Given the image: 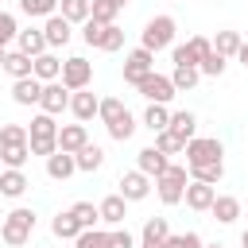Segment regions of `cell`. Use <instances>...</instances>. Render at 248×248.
I'll return each instance as SVG.
<instances>
[{
  "label": "cell",
  "mask_w": 248,
  "mask_h": 248,
  "mask_svg": "<svg viewBox=\"0 0 248 248\" xmlns=\"http://www.w3.org/2000/svg\"><path fill=\"white\" fill-rule=\"evenodd\" d=\"M27 147H31V155H54V151H58V124H54V116L39 112V116L31 120V128H27Z\"/></svg>",
  "instance_id": "6da1fadb"
},
{
  "label": "cell",
  "mask_w": 248,
  "mask_h": 248,
  "mask_svg": "<svg viewBox=\"0 0 248 248\" xmlns=\"http://www.w3.org/2000/svg\"><path fill=\"white\" fill-rule=\"evenodd\" d=\"M174 31H178V23L170 19V16H155V19H147V27H143V50H151V54H159V50H167V46H174Z\"/></svg>",
  "instance_id": "7a4b0ae2"
},
{
  "label": "cell",
  "mask_w": 248,
  "mask_h": 248,
  "mask_svg": "<svg viewBox=\"0 0 248 248\" xmlns=\"http://www.w3.org/2000/svg\"><path fill=\"white\" fill-rule=\"evenodd\" d=\"M31 232H35V213L31 209H12L8 217H4V229H0V236H4V244H12V248H19V244H27L31 240Z\"/></svg>",
  "instance_id": "3957f363"
},
{
  "label": "cell",
  "mask_w": 248,
  "mask_h": 248,
  "mask_svg": "<svg viewBox=\"0 0 248 248\" xmlns=\"http://www.w3.org/2000/svg\"><path fill=\"white\" fill-rule=\"evenodd\" d=\"M155 194H159V202H163V205H178V202H182V194H186V167L170 163V167L155 178Z\"/></svg>",
  "instance_id": "277c9868"
},
{
  "label": "cell",
  "mask_w": 248,
  "mask_h": 248,
  "mask_svg": "<svg viewBox=\"0 0 248 248\" xmlns=\"http://www.w3.org/2000/svg\"><path fill=\"white\" fill-rule=\"evenodd\" d=\"M58 81H62L70 93H78V89H89V81H93V62H89V58H81V54L66 58V62H62V74H58Z\"/></svg>",
  "instance_id": "5b68a950"
},
{
  "label": "cell",
  "mask_w": 248,
  "mask_h": 248,
  "mask_svg": "<svg viewBox=\"0 0 248 248\" xmlns=\"http://www.w3.org/2000/svg\"><path fill=\"white\" fill-rule=\"evenodd\" d=\"M186 167H202V163H221V140L213 136H194L186 147Z\"/></svg>",
  "instance_id": "8992f818"
},
{
  "label": "cell",
  "mask_w": 248,
  "mask_h": 248,
  "mask_svg": "<svg viewBox=\"0 0 248 248\" xmlns=\"http://www.w3.org/2000/svg\"><path fill=\"white\" fill-rule=\"evenodd\" d=\"M151 70H155V54L143 50V46H136V50L124 58V81H128V85H140Z\"/></svg>",
  "instance_id": "52a82bcc"
},
{
  "label": "cell",
  "mask_w": 248,
  "mask_h": 248,
  "mask_svg": "<svg viewBox=\"0 0 248 248\" xmlns=\"http://www.w3.org/2000/svg\"><path fill=\"white\" fill-rule=\"evenodd\" d=\"M136 89H140V93H143L151 105H167V101L174 97V85H170V78H163V74H155V70H151V74H147V78H143Z\"/></svg>",
  "instance_id": "ba28073f"
},
{
  "label": "cell",
  "mask_w": 248,
  "mask_h": 248,
  "mask_svg": "<svg viewBox=\"0 0 248 248\" xmlns=\"http://www.w3.org/2000/svg\"><path fill=\"white\" fill-rule=\"evenodd\" d=\"M39 108H43L46 116H58L62 108H70V89H66L62 81H46V85H43V97H39Z\"/></svg>",
  "instance_id": "9c48e42d"
},
{
  "label": "cell",
  "mask_w": 248,
  "mask_h": 248,
  "mask_svg": "<svg viewBox=\"0 0 248 248\" xmlns=\"http://www.w3.org/2000/svg\"><path fill=\"white\" fill-rule=\"evenodd\" d=\"M97 108H101V97H97L93 89H78V93H70V112L78 116V124L93 120V116H97Z\"/></svg>",
  "instance_id": "30bf717a"
},
{
  "label": "cell",
  "mask_w": 248,
  "mask_h": 248,
  "mask_svg": "<svg viewBox=\"0 0 248 248\" xmlns=\"http://www.w3.org/2000/svg\"><path fill=\"white\" fill-rule=\"evenodd\" d=\"M167 167H170V159H167L155 143H151V147H143V151L136 155V170H140V174H147V178H159Z\"/></svg>",
  "instance_id": "8fae6325"
},
{
  "label": "cell",
  "mask_w": 248,
  "mask_h": 248,
  "mask_svg": "<svg viewBox=\"0 0 248 248\" xmlns=\"http://www.w3.org/2000/svg\"><path fill=\"white\" fill-rule=\"evenodd\" d=\"M147 194H151V178L147 174H140V170L120 174V198L124 202H143Z\"/></svg>",
  "instance_id": "7c38bea8"
},
{
  "label": "cell",
  "mask_w": 248,
  "mask_h": 248,
  "mask_svg": "<svg viewBox=\"0 0 248 248\" xmlns=\"http://www.w3.org/2000/svg\"><path fill=\"white\" fill-rule=\"evenodd\" d=\"M43 39H46V46H66V43L74 39V23H66V19L54 12V16H46V23H43Z\"/></svg>",
  "instance_id": "4fadbf2b"
},
{
  "label": "cell",
  "mask_w": 248,
  "mask_h": 248,
  "mask_svg": "<svg viewBox=\"0 0 248 248\" xmlns=\"http://www.w3.org/2000/svg\"><path fill=\"white\" fill-rule=\"evenodd\" d=\"M167 236H170L167 217H147V221H143V232H140V248H163Z\"/></svg>",
  "instance_id": "5bb4252c"
},
{
  "label": "cell",
  "mask_w": 248,
  "mask_h": 248,
  "mask_svg": "<svg viewBox=\"0 0 248 248\" xmlns=\"http://www.w3.org/2000/svg\"><path fill=\"white\" fill-rule=\"evenodd\" d=\"M58 74H62V58H54L50 50H43L39 58H31V78L35 81H58Z\"/></svg>",
  "instance_id": "9a60e30c"
},
{
  "label": "cell",
  "mask_w": 248,
  "mask_h": 248,
  "mask_svg": "<svg viewBox=\"0 0 248 248\" xmlns=\"http://www.w3.org/2000/svg\"><path fill=\"white\" fill-rule=\"evenodd\" d=\"M85 143H89V132H85V124H66V128H58V151H66V155H78Z\"/></svg>",
  "instance_id": "2e32d148"
},
{
  "label": "cell",
  "mask_w": 248,
  "mask_h": 248,
  "mask_svg": "<svg viewBox=\"0 0 248 248\" xmlns=\"http://www.w3.org/2000/svg\"><path fill=\"white\" fill-rule=\"evenodd\" d=\"M186 205L190 209H198V213H205L209 205H213V198H217V186H205V182H186Z\"/></svg>",
  "instance_id": "e0dca14e"
},
{
  "label": "cell",
  "mask_w": 248,
  "mask_h": 248,
  "mask_svg": "<svg viewBox=\"0 0 248 248\" xmlns=\"http://www.w3.org/2000/svg\"><path fill=\"white\" fill-rule=\"evenodd\" d=\"M97 213H101V221H105V225L120 229V225H124V217H128V202H124L120 194H108V198L97 205Z\"/></svg>",
  "instance_id": "ac0fdd59"
},
{
  "label": "cell",
  "mask_w": 248,
  "mask_h": 248,
  "mask_svg": "<svg viewBox=\"0 0 248 248\" xmlns=\"http://www.w3.org/2000/svg\"><path fill=\"white\" fill-rule=\"evenodd\" d=\"M16 50H19V54H27V58H39V54L46 50L43 27H27V31H19V35H16Z\"/></svg>",
  "instance_id": "d6986e66"
},
{
  "label": "cell",
  "mask_w": 248,
  "mask_h": 248,
  "mask_svg": "<svg viewBox=\"0 0 248 248\" xmlns=\"http://www.w3.org/2000/svg\"><path fill=\"white\" fill-rule=\"evenodd\" d=\"M209 213H213V221L232 225V221L240 217V202H236L232 194H217V198H213V205H209Z\"/></svg>",
  "instance_id": "ffe728a7"
},
{
  "label": "cell",
  "mask_w": 248,
  "mask_h": 248,
  "mask_svg": "<svg viewBox=\"0 0 248 248\" xmlns=\"http://www.w3.org/2000/svg\"><path fill=\"white\" fill-rule=\"evenodd\" d=\"M39 97H43V81H35V78H19L12 85V101L16 105H39Z\"/></svg>",
  "instance_id": "44dd1931"
},
{
  "label": "cell",
  "mask_w": 248,
  "mask_h": 248,
  "mask_svg": "<svg viewBox=\"0 0 248 248\" xmlns=\"http://www.w3.org/2000/svg\"><path fill=\"white\" fill-rule=\"evenodd\" d=\"M74 170H78L74 155H66V151H54V155H46V174H50L54 182H66Z\"/></svg>",
  "instance_id": "7402d4cb"
},
{
  "label": "cell",
  "mask_w": 248,
  "mask_h": 248,
  "mask_svg": "<svg viewBox=\"0 0 248 248\" xmlns=\"http://www.w3.org/2000/svg\"><path fill=\"white\" fill-rule=\"evenodd\" d=\"M124 4L128 0H89V19H97L101 27L105 23H116V16H120Z\"/></svg>",
  "instance_id": "603a6c76"
},
{
  "label": "cell",
  "mask_w": 248,
  "mask_h": 248,
  "mask_svg": "<svg viewBox=\"0 0 248 248\" xmlns=\"http://www.w3.org/2000/svg\"><path fill=\"white\" fill-rule=\"evenodd\" d=\"M167 128H170L182 143H190V140H194V132H198V116H194V112H186V108H182V112H170V124H167Z\"/></svg>",
  "instance_id": "cb8c5ba5"
},
{
  "label": "cell",
  "mask_w": 248,
  "mask_h": 248,
  "mask_svg": "<svg viewBox=\"0 0 248 248\" xmlns=\"http://www.w3.org/2000/svg\"><path fill=\"white\" fill-rule=\"evenodd\" d=\"M27 155H31L27 140H23V143H0V163H4L8 170H19V167L27 163Z\"/></svg>",
  "instance_id": "d4e9b609"
},
{
  "label": "cell",
  "mask_w": 248,
  "mask_h": 248,
  "mask_svg": "<svg viewBox=\"0 0 248 248\" xmlns=\"http://www.w3.org/2000/svg\"><path fill=\"white\" fill-rule=\"evenodd\" d=\"M27 186H31V182H27L23 170H4V174H0V198H23Z\"/></svg>",
  "instance_id": "484cf974"
},
{
  "label": "cell",
  "mask_w": 248,
  "mask_h": 248,
  "mask_svg": "<svg viewBox=\"0 0 248 248\" xmlns=\"http://www.w3.org/2000/svg\"><path fill=\"white\" fill-rule=\"evenodd\" d=\"M240 31H217V39H213V54H221L225 62L229 58H236V50H240Z\"/></svg>",
  "instance_id": "4316f807"
},
{
  "label": "cell",
  "mask_w": 248,
  "mask_h": 248,
  "mask_svg": "<svg viewBox=\"0 0 248 248\" xmlns=\"http://www.w3.org/2000/svg\"><path fill=\"white\" fill-rule=\"evenodd\" d=\"M74 163H78V170H85V174H93L101 163H105V151L97 147V143H85L78 155H74Z\"/></svg>",
  "instance_id": "83f0119b"
},
{
  "label": "cell",
  "mask_w": 248,
  "mask_h": 248,
  "mask_svg": "<svg viewBox=\"0 0 248 248\" xmlns=\"http://www.w3.org/2000/svg\"><path fill=\"white\" fill-rule=\"evenodd\" d=\"M50 232L58 236V240H78V232H81V225L74 221V213L66 209V213H58L54 221H50Z\"/></svg>",
  "instance_id": "f1b7e54d"
},
{
  "label": "cell",
  "mask_w": 248,
  "mask_h": 248,
  "mask_svg": "<svg viewBox=\"0 0 248 248\" xmlns=\"http://www.w3.org/2000/svg\"><path fill=\"white\" fill-rule=\"evenodd\" d=\"M58 16L66 23H85L89 19V0H58Z\"/></svg>",
  "instance_id": "f546056e"
},
{
  "label": "cell",
  "mask_w": 248,
  "mask_h": 248,
  "mask_svg": "<svg viewBox=\"0 0 248 248\" xmlns=\"http://www.w3.org/2000/svg\"><path fill=\"white\" fill-rule=\"evenodd\" d=\"M4 70H8L16 81H19V78H31V58L19 54V50H8V54H4Z\"/></svg>",
  "instance_id": "4dcf8cb0"
},
{
  "label": "cell",
  "mask_w": 248,
  "mask_h": 248,
  "mask_svg": "<svg viewBox=\"0 0 248 248\" xmlns=\"http://www.w3.org/2000/svg\"><path fill=\"white\" fill-rule=\"evenodd\" d=\"M194 182H205V186H217L225 178V163H202V167H190Z\"/></svg>",
  "instance_id": "1f68e13d"
},
{
  "label": "cell",
  "mask_w": 248,
  "mask_h": 248,
  "mask_svg": "<svg viewBox=\"0 0 248 248\" xmlns=\"http://www.w3.org/2000/svg\"><path fill=\"white\" fill-rule=\"evenodd\" d=\"M74 248H112V240H108L105 229H81L78 240H74Z\"/></svg>",
  "instance_id": "d6a6232c"
},
{
  "label": "cell",
  "mask_w": 248,
  "mask_h": 248,
  "mask_svg": "<svg viewBox=\"0 0 248 248\" xmlns=\"http://www.w3.org/2000/svg\"><path fill=\"white\" fill-rule=\"evenodd\" d=\"M198 66H174V74H170V85H174V93H182V89H194L198 85Z\"/></svg>",
  "instance_id": "836d02e7"
},
{
  "label": "cell",
  "mask_w": 248,
  "mask_h": 248,
  "mask_svg": "<svg viewBox=\"0 0 248 248\" xmlns=\"http://www.w3.org/2000/svg\"><path fill=\"white\" fill-rule=\"evenodd\" d=\"M70 213H74V221H78L81 229H93V225L101 221V213H97V205H93V202H74V205H70Z\"/></svg>",
  "instance_id": "e575fe53"
},
{
  "label": "cell",
  "mask_w": 248,
  "mask_h": 248,
  "mask_svg": "<svg viewBox=\"0 0 248 248\" xmlns=\"http://www.w3.org/2000/svg\"><path fill=\"white\" fill-rule=\"evenodd\" d=\"M170 124V112H167V105H147V112H143V128H151V132H163Z\"/></svg>",
  "instance_id": "d590c367"
},
{
  "label": "cell",
  "mask_w": 248,
  "mask_h": 248,
  "mask_svg": "<svg viewBox=\"0 0 248 248\" xmlns=\"http://www.w3.org/2000/svg\"><path fill=\"white\" fill-rule=\"evenodd\" d=\"M124 112H128V108H124V101H116V97H105V101H101V108H97V116L105 120V128H108V124H116Z\"/></svg>",
  "instance_id": "8d00e7d4"
},
{
  "label": "cell",
  "mask_w": 248,
  "mask_h": 248,
  "mask_svg": "<svg viewBox=\"0 0 248 248\" xmlns=\"http://www.w3.org/2000/svg\"><path fill=\"white\" fill-rule=\"evenodd\" d=\"M19 12L23 16H54L58 12V0H19Z\"/></svg>",
  "instance_id": "74e56055"
},
{
  "label": "cell",
  "mask_w": 248,
  "mask_h": 248,
  "mask_svg": "<svg viewBox=\"0 0 248 248\" xmlns=\"http://www.w3.org/2000/svg\"><path fill=\"white\" fill-rule=\"evenodd\" d=\"M97 46H101V50H120V46H124V31H120L116 23H105V27H101V43H97Z\"/></svg>",
  "instance_id": "f35d334b"
},
{
  "label": "cell",
  "mask_w": 248,
  "mask_h": 248,
  "mask_svg": "<svg viewBox=\"0 0 248 248\" xmlns=\"http://www.w3.org/2000/svg\"><path fill=\"white\" fill-rule=\"evenodd\" d=\"M186 50H190V58H194V66H202L209 54H213V43L205 39V35H194L190 43H186Z\"/></svg>",
  "instance_id": "ab89813d"
},
{
  "label": "cell",
  "mask_w": 248,
  "mask_h": 248,
  "mask_svg": "<svg viewBox=\"0 0 248 248\" xmlns=\"http://www.w3.org/2000/svg\"><path fill=\"white\" fill-rule=\"evenodd\" d=\"M155 147H159L163 155H178V151H182L186 143H182V140H178V136H174L170 128H163V132H155Z\"/></svg>",
  "instance_id": "60d3db41"
},
{
  "label": "cell",
  "mask_w": 248,
  "mask_h": 248,
  "mask_svg": "<svg viewBox=\"0 0 248 248\" xmlns=\"http://www.w3.org/2000/svg\"><path fill=\"white\" fill-rule=\"evenodd\" d=\"M132 132H136V116H132V112H124L116 124H108V136H112V140H120V143H124V140H132Z\"/></svg>",
  "instance_id": "b9f144b4"
},
{
  "label": "cell",
  "mask_w": 248,
  "mask_h": 248,
  "mask_svg": "<svg viewBox=\"0 0 248 248\" xmlns=\"http://www.w3.org/2000/svg\"><path fill=\"white\" fill-rule=\"evenodd\" d=\"M19 35V27H16V16H8V12H0V50H8V43Z\"/></svg>",
  "instance_id": "7bdbcfd3"
},
{
  "label": "cell",
  "mask_w": 248,
  "mask_h": 248,
  "mask_svg": "<svg viewBox=\"0 0 248 248\" xmlns=\"http://www.w3.org/2000/svg\"><path fill=\"white\" fill-rule=\"evenodd\" d=\"M163 248H202V236L198 232H178V236H167Z\"/></svg>",
  "instance_id": "ee69618b"
},
{
  "label": "cell",
  "mask_w": 248,
  "mask_h": 248,
  "mask_svg": "<svg viewBox=\"0 0 248 248\" xmlns=\"http://www.w3.org/2000/svg\"><path fill=\"white\" fill-rule=\"evenodd\" d=\"M225 66H229V62H225L221 54H209V58H205V62L198 66V74H209V78H221V74H225Z\"/></svg>",
  "instance_id": "f6af8a7d"
},
{
  "label": "cell",
  "mask_w": 248,
  "mask_h": 248,
  "mask_svg": "<svg viewBox=\"0 0 248 248\" xmlns=\"http://www.w3.org/2000/svg\"><path fill=\"white\" fill-rule=\"evenodd\" d=\"M27 140V128L23 124H4L0 128V143H23Z\"/></svg>",
  "instance_id": "bcb514c9"
},
{
  "label": "cell",
  "mask_w": 248,
  "mask_h": 248,
  "mask_svg": "<svg viewBox=\"0 0 248 248\" xmlns=\"http://www.w3.org/2000/svg\"><path fill=\"white\" fill-rule=\"evenodd\" d=\"M81 39H85L89 46H97V43H101V23H97V19H85V23H81Z\"/></svg>",
  "instance_id": "7dc6e473"
},
{
  "label": "cell",
  "mask_w": 248,
  "mask_h": 248,
  "mask_svg": "<svg viewBox=\"0 0 248 248\" xmlns=\"http://www.w3.org/2000/svg\"><path fill=\"white\" fill-rule=\"evenodd\" d=\"M108 240H112V248H136V236H132L128 229H112Z\"/></svg>",
  "instance_id": "c3c4849f"
},
{
  "label": "cell",
  "mask_w": 248,
  "mask_h": 248,
  "mask_svg": "<svg viewBox=\"0 0 248 248\" xmlns=\"http://www.w3.org/2000/svg\"><path fill=\"white\" fill-rule=\"evenodd\" d=\"M236 58H240V62L248 66V43H240V50H236Z\"/></svg>",
  "instance_id": "681fc988"
},
{
  "label": "cell",
  "mask_w": 248,
  "mask_h": 248,
  "mask_svg": "<svg viewBox=\"0 0 248 248\" xmlns=\"http://www.w3.org/2000/svg\"><path fill=\"white\" fill-rule=\"evenodd\" d=\"M240 244H244V248H248V229H244V236H240Z\"/></svg>",
  "instance_id": "f907efd6"
},
{
  "label": "cell",
  "mask_w": 248,
  "mask_h": 248,
  "mask_svg": "<svg viewBox=\"0 0 248 248\" xmlns=\"http://www.w3.org/2000/svg\"><path fill=\"white\" fill-rule=\"evenodd\" d=\"M202 248H225V244H202Z\"/></svg>",
  "instance_id": "816d5d0a"
},
{
  "label": "cell",
  "mask_w": 248,
  "mask_h": 248,
  "mask_svg": "<svg viewBox=\"0 0 248 248\" xmlns=\"http://www.w3.org/2000/svg\"><path fill=\"white\" fill-rule=\"evenodd\" d=\"M4 54H8V50H0V66H4Z\"/></svg>",
  "instance_id": "f5cc1de1"
}]
</instances>
